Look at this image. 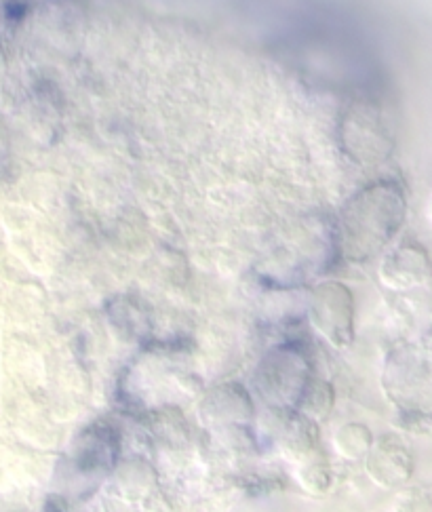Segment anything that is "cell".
Here are the masks:
<instances>
[{
  "label": "cell",
  "instance_id": "obj_2",
  "mask_svg": "<svg viewBox=\"0 0 432 512\" xmlns=\"http://www.w3.org/2000/svg\"><path fill=\"white\" fill-rule=\"evenodd\" d=\"M121 437L108 422H95L81 430L64 458V489L72 496H87L114 470Z\"/></svg>",
  "mask_w": 432,
  "mask_h": 512
},
{
  "label": "cell",
  "instance_id": "obj_1",
  "mask_svg": "<svg viewBox=\"0 0 432 512\" xmlns=\"http://www.w3.org/2000/svg\"><path fill=\"white\" fill-rule=\"evenodd\" d=\"M255 392L279 413H298L314 386V363L302 342L272 346L255 369Z\"/></svg>",
  "mask_w": 432,
  "mask_h": 512
},
{
  "label": "cell",
  "instance_id": "obj_3",
  "mask_svg": "<svg viewBox=\"0 0 432 512\" xmlns=\"http://www.w3.org/2000/svg\"><path fill=\"white\" fill-rule=\"evenodd\" d=\"M384 388L405 416L432 418V340L390 352Z\"/></svg>",
  "mask_w": 432,
  "mask_h": 512
}]
</instances>
